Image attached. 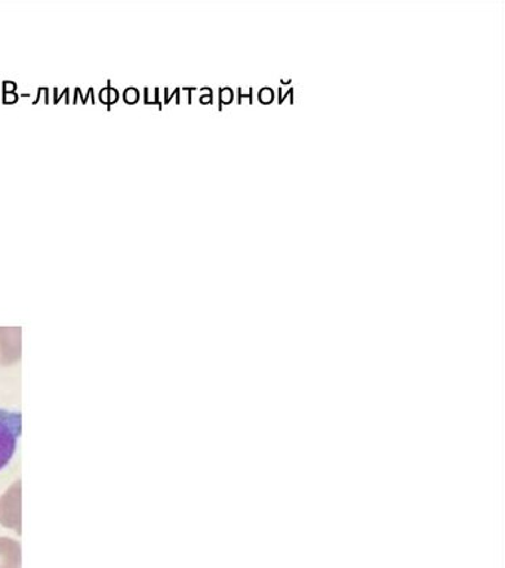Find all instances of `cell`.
<instances>
[{
  "mask_svg": "<svg viewBox=\"0 0 505 568\" xmlns=\"http://www.w3.org/2000/svg\"><path fill=\"white\" fill-rule=\"evenodd\" d=\"M21 430H23L21 413L0 408V470L6 468L14 457Z\"/></svg>",
  "mask_w": 505,
  "mask_h": 568,
  "instance_id": "cell-1",
  "label": "cell"
}]
</instances>
